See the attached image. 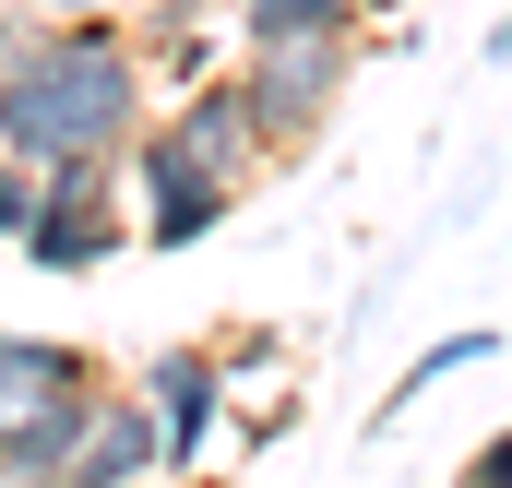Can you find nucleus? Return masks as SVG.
Instances as JSON below:
<instances>
[{
	"label": "nucleus",
	"instance_id": "nucleus-1",
	"mask_svg": "<svg viewBox=\"0 0 512 488\" xmlns=\"http://www.w3.org/2000/svg\"><path fill=\"white\" fill-rule=\"evenodd\" d=\"M155 120V60L120 12H0V155L120 167Z\"/></svg>",
	"mask_w": 512,
	"mask_h": 488
},
{
	"label": "nucleus",
	"instance_id": "nucleus-2",
	"mask_svg": "<svg viewBox=\"0 0 512 488\" xmlns=\"http://www.w3.org/2000/svg\"><path fill=\"white\" fill-rule=\"evenodd\" d=\"M358 48H370V36H274V48H239V96H251L274 167H298V155L334 131L346 84H358Z\"/></svg>",
	"mask_w": 512,
	"mask_h": 488
},
{
	"label": "nucleus",
	"instance_id": "nucleus-3",
	"mask_svg": "<svg viewBox=\"0 0 512 488\" xmlns=\"http://www.w3.org/2000/svg\"><path fill=\"white\" fill-rule=\"evenodd\" d=\"M12 250H24L36 274H96V262L143 250V227H131V179H120V167H48V179H36V215H24Z\"/></svg>",
	"mask_w": 512,
	"mask_h": 488
},
{
	"label": "nucleus",
	"instance_id": "nucleus-4",
	"mask_svg": "<svg viewBox=\"0 0 512 488\" xmlns=\"http://www.w3.org/2000/svg\"><path fill=\"white\" fill-rule=\"evenodd\" d=\"M120 179L143 191V215H131V227H143V250H191V239H215V227L239 215V179H227V167H203V155H191L167 120L131 131Z\"/></svg>",
	"mask_w": 512,
	"mask_h": 488
},
{
	"label": "nucleus",
	"instance_id": "nucleus-5",
	"mask_svg": "<svg viewBox=\"0 0 512 488\" xmlns=\"http://www.w3.org/2000/svg\"><path fill=\"white\" fill-rule=\"evenodd\" d=\"M131 381H143V405L167 429V477H191L215 453V417H227V358L215 346H167V358H143Z\"/></svg>",
	"mask_w": 512,
	"mask_h": 488
},
{
	"label": "nucleus",
	"instance_id": "nucleus-6",
	"mask_svg": "<svg viewBox=\"0 0 512 488\" xmlns=\"http://www.w3.org/2000/svg\"><path fill=\"white\" fill-rule=\"evenodd\" d=\"M155 120L179 131L203 167H227L239 191H251V179H274V155H262V120H251V96H239V72H191V84H179V108H155Z\"/></svg>",
	"mask_w": 512,
	"mask_h": 488
},
{
	"label": "nucleus",
	"instance_id": "nucleus-7",
	"mask_svg": "<svg viewBox=\"0 0 512 488\" xmlns=\"http://www.w3.org/2000/svg\"><path fill=\"white\" fill-rule=\"evenodd\" d=\"M131 477H167V429H155L143 381H108L96 417H84V441H72V477L60 488H131Z\"/></svg>",
	"mask_w": 512,
	"mask_h": 488
},
{
	"label": "nucleus",
	"instance_id": "nucleus-8",
	"mask_svg": "<svg viewBox=\"0 0 512 488\" xmlns=\"http://www.w3.org/2000/svg\"><path fill=\"white\" fill-rule=\"evenodd\" d=\"M96 393H108V381H96ZM96 393H60V405H36V417H0V488H60L72 477V441H84Z\"/></svg>",
	"mask_w": 512,
	"mask_h": 488
},
{
	"label": "nucleus",
	"instance_id": "nucleus-9",
	"mask_svg": "<svg viewBox=\"0 0 512 488\" xmlns=\"http://www.w3.org/2000/svg\"><path fill=\"white\" fill-rule=\"evenodd\" d=\"M274 36H370V0H239V48Z\"/></svg>",
	"mask_w": 512,
	"mask_h": 488
},
{
	"label": "nucleus",
	"instance_id": "nucleus-10",
	"mask_svg": "<svg viewBox=\"0 0 512 488\" xmlns=\"http://www.w3.org/2000/svg\"><path fill=\"white\" fill-rule=\"evenodd\" d=\"M489 358H501V334H489V322H465V334H441V346H417V358H405V381L382 393V417H405V405H417L429 381H453V369H489Z\"/></svg>",
	"mask_w": 512,
	"mask_h": 488
},
{
	"label": "nucleus",
	"instance_id": "nucleus-11",
	"mask_svg": "<svg viewBox=\"0 0 512 488\" xmlns=\"http://www.w3.org/2000/svg\"><path fill=\"white\" fill-rule=\"evenodd\" d=\"M36 179H48V167H24V155H0V250L24 239V215H36Z\"/></svg>",
	"mask_w": 512,
	"mask_h": 488
},
{
	"label": "nucleus",
	"instance_id": "nucleus-12",
	"mask_svg": "<svg viewBox=\"0 0 512 488\" xmlns=\"http://www.w3.org/2000/svg\"><path fill=\"white\" fill-rule=\"evenodd\" d=\"M453 488H512V429H489V441L453 465Z\"/></svg>",
	"mask_w": 512,
	"mask_h": 488
},
{
	"label": "nucleus",
	"instance_id": "nucleus-13",
	"mask_svg": "<svg viewBox=\"0 0 512 488\" xmlns=\"http://www.w3.org/2000/svg\"><path fill=\"white\" fill-rule=\"evenodd\" d=\"M215 358H227V381H262V369L286 358V346H274V334H262V322H251V334H227V346H215Z\"/></svg>",
	"mask_w": 512,
	"mask_h": 488
},
{
	"label": "nucleus",
	"instance_id": "nucleus-14",
	"mask_svg": "<svg viewBox=\"0 0 512 488\" xmlns=\"http://www.w3.org/2000/svg\"><path fill=\"white\" fill-rule=\"evenodd\" d=\"M24 12H120V0H24Z\"/></svg>",
	"mask_w": 512,
	"mask_h": 488
},
{
	"label": "nucleus",
	"instance_id": "nucleus-15",
	"mask_svg": "<svg viewBox=\"0 0 512 488\" xmlns=\"http://www.w3.org/2000/svg\"><path fill=\"white\" fill-rule=\"evenodd\" d=\"M191 488H227V477H203V465H191Z\"/></svg>",
	"mask_w": 512,
	"mask_h": 488
},
{
	"label": "nucleus",
	"instance_id": "nucleus-16",
	"mask_svg": "<svg viewBox=\"0 0 512 488\" xmlns=\"http://www.w3.org/2000/svg\"><path fill=\"white\" fill-rule=\"evenodd\" d=\"M370 12H405V0H370Z\"/></svg>",
	"mask_w": 512,
	"mask_h": 488
},
{
	"label": "nucleus",
	"instance_id": "nucleus-17",
	"mask_svg": "<svg viewBox=\"0 0 512 488\" xmlns=\"http://www.w3.org/2000/svg\"><path fill=\"white\" fill-rule=\"evenodd\" d=\"M131 488H167V477H131Z\"/></svg>",
	"mask_w": 512,
	"mask_h": 488
}]
</instances>
